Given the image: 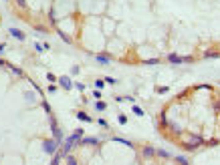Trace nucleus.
Returning <instances> with one entry per match:
<instances>
[{
    "label": "nucleus",
    "instance_id": "obj_22",
    "mask_svg": "<svg viewBox=\"0 0 220 165\" xmlns=\"http://www.w3.org/2000/svg\"><path fill=\"white\" fill-rule=\"evenodd\" d=\"M119 123H121V125H125V123H127V119H125V115H119Z\"/></svg>",
    "mask_w": 220,
    "mask_h": 165
},
{
    "label": "nucleus",
    "instance_id": "obj_4",
    "mask_svg": "<svg viewBox=\"0 0 220 165\" xmlns=\"http://www.w3.org/2000/svg\"><path fill=\"white\" fill-rule=\"evenodd\" d=\"M53 135H55V141L61 145V143H63V131H61L59 127H55V129H53Z\"/></svg>",
    "mask_w": 220,
    "mask_h": 165
},
{
    "label": "nucleus",
    "instance_id": "obj_3",
    "mask_svg": "<svg viewBox=\"0 0 220 165\" xmlns=\"http://www.w3.org/2000/svg\"><path fill=\"white\" fill-rule=\"evenodd\" d=\"M59 85L65 89V91H71V89H73V81H71L69 77H61L59 79Z\"/></svg>",
    "mask_w": 220,
    "mask_h": 165
},
{
    "label": "nucleus",
    "instance_id": "obj_2",
    "mask_svg": "<svg viewBox=\"0 0 220 165\" xmlns=\"http://www.w3.org/2000/svg\"><path fill=\"white\" fill-rule=\"evenodd\" d=\"M202 143H204V141H202V137H192V139H190V143H186L184 147H186L188 151H194L196 147H200Z\"/></svg>",
    "mask_w": 220,
    "mask_h": 165
},
{
    "label": "nucleus",
    "instance_id": "obj_14",
    "mask_svg": "<svg viewBox=\"0 0 220 165\" xmlns=\"http://www.w3.org/2000/svg\"><path fill=\"white\" fill-rule=\"evenodd\" d=\"M65 159H67V165H77V159H75L73 155H67Z\"/></svg>",
    "mask_w": 220,
    "mask_h": 165
},
{
    "label": "nucleus",
    "instance_id": "obj_25",
    "mask_svg": "<svg viewBox=\"0 0 220 165\" xmlns=\"http://www.w3.org/2000/svg\"><path fill=\"white\" fill-rule=\"evenodd\" d=\"M105 82H109V85H115V79H111V77H107V79H105Z\"/></svg>",
    "mask_w": 220,
    "mask_h": 165
},
{
    "label": "nucleus",
    "instance_id": "obj_12",
    "mask_svg": "<svg viewBox=\"0 0 220 165\" xmlns=\"http://www.w3.org/2000/svg\"><path fill=\"white\" fill-rule=\"evenodd\" d=\"M95 109H97V111H105V109H107V105H105L103 101H97V103H95Z\"/></svg>",
    "mask_w": 220,
    "mask_h": 165
},
{
    "label": "nucleus",
    "instance_id": "obj_24",
    "mask_svg": "<svg viewBox=\"0 0 220 165\" xmlns=\"http://www.w3.org/2000/svg\"><path fill=\"white\" fill-rule=\"evenodd\" d=\"M157 63V58H150V61H146V64H156Z\"/></svg>",
    "mask_w": 220,
    "mask_h": 165
},
{
    "label": "nucleus",
    "instance_id": "obj_7",
    "mask_svg": "<svg viewBox=\"0 0 220 165\" xmlns=\"http://www.w3.org/2000/svg\"><path fill=\"white\" fill-rule=\"evenodd\" d=\"M81 143H83V145H99V139L97 137H87V139H83Z\"/></svg>",
    "mask_w": 220,
    "mask_h": 165
},
{
    "label": "nucleus",
    "instance_id": "obj_9",
    "mask_svg": "<svg viewBox=\"0 0 220 165\" xmlns=\"http://www.w3.org/2000/svg\"><path fill=\"white\" fill-rule=\"evenodd\" d=\"M77 119H81V121H87V123H91L93 119L87 115V113H83V111H77Z\"/></svg>",
    "mask_w": 220,
    "mask_h": 165
},
{
    "label": "nucleus",
    "instance_id": "obj_8",
    "mask_svg": "<svg viewBox=\"0 0 220 165\" xmlns=\"http://www.w3.org/2000/svg\"><path fill=\"white\" fill-rule=\"evenodd\" d=\"M95 58H97V61H99L101 64H109V63H111V58H109L107 54H97Z\"/></svg>",
    "mask_w": 220,
    "mask_h": 165
},
{
    "label": "nucleus",
    "instance_id": "obj_27",
    "mask_svg": "<svg viewBox=\"0 0 220 165\" xmlns=\"http://www.w3.org/2000/svg\"><path fill=\"white\" fill-rule=\"evenodd\" d=\"M0 64H4V61H2V58H0Z\"/></svg>",
    "mask_w": 220,
    "mask_h": 165
},
{
    "label": "nucleus",
    "instance_id": "obj_20",
    "mask_svg": "<svg viewBox=\"0 0 220 165\" xmlns=\"http://www.w3.org/2000/svg\"><path fill=\"white\" fill-rule=\"evenodd\" d=\"M16 4H18L20 8H26V0H16Z\"/></svg>",
    "mask_w": 220,
    "mask_h": 165
},
{
    "label": "nucleus",
    "instance_id": "obj_6",
    "mask_svg": "<svg viewBox=\"0 0 220 165\" xmlns=\"http://www.w3.org/2000/svg\"><path fill=\"white\" fill-rule=\"evenodd\" d=\"M10 34L14 36V38H18V40H25L26 36H25V32H20L18 28H10Z\"/></svg>",
    "mask_w": 220,
    "mask_h": 165
},
{
    "label": "nucleus",
    "instance_id": "obj_11",
    "mask_svg": "<svg viewBox=\"0 0 220 165\" xmlns=\"http://www.w3.org/2000/svg\"><path fill=\"white\" fill-rule=\"evenodd\" d=\"M218 57H220L218 50H206L204 53V58H218Z\"/></svg>",
    "mask_w": 220,
    "mask_h": 165
},
{
    "label": "nucleus",
    "instance_id": "obj_5",
    "mask_svg": "<svg viewBox=\"0 0 220 165\" xmlns=\"http://www.w3.org/2000/svg\"><path fill=\"white\" fill-rule=\"evenodd\" d=\"M168 61H170V63H174V64H180V63H184V57H180V54H170V57H168Z\"/></svg>",
    "mask_w": 220,
    "mask_h": 165
},
{
    "label": "nucleus",
    "instance_id": "obj_17",
    "mask_svg": "<svg viewBox=\"0 0 220 165\" xmlns=\"http://www.w3.org/2000/svg\"><path fill=\"white\" fill-rule=\"evenodd\" d=\"M133 113H135V115H139V117H142V115H143V109H142V107H133Z\"/></svg>",
    "mask_w": 220,
    "mask_h": 165
},
{
    "label": "nucleus",
    "instance_id": "obj_26",
    "mask_svg": "<svg viewBox=\"0 0 220 165\" xmlns=\"http://www.w3.org/2000/svg\"><path fill=\"white\" fill-rule=\"evenodd\" d=\"M93 97L95 99H101V91H93Z\"/></svg>",
    "mask_w": 220,
    "mask_h": 165
},
{
    "label": "nucleus",
    "instance_id": "obj_23",
    "mask_svg": "<svg viewBox=\"0 0 220 165\" xmlns=\"http://www.w3.org/2000/svg\"><path fill=\"white\" fill-rule=\"evenodd\" d=\"M97 123H99L101 127H107V121H105V119H97Z\"/></svg>",
    "mask_w": 220,
    "mask_h": 165
},
{
    "label": "nucleus",
    "instance_id": "obj_16",
    "mask_svg": "<svg viewBox=\"0 0 220 165\" xmlns=\"http://www.w3.org/2000/svg\"><path fill=\"white\" fill-rule=\"evenodd\" d=\"M59 36H61V38L65 40V42H71V38H69L67 34H63V30H59Z\"/></svg>",
    "mask_w": 220,
    "mask_h": 165
},
{
    "label": "nucleus",
    "instance_id": "obj_13",
    "mask_svg": "<svg viewBox=\"0 0 220 165\" xmlns=\"http://www.w3.org/2000/svg\"><path fill=\"white\" fill-rule=\"evenodd\" d=\"M156 153H157L160 157H164V159H170V153H168V151H164V149H157Z\"/></svg>",
    "mask_w": 220,
    "mask_h": 165
},
{
    "label": "nucleus",
    "instance_id": "obj_21",
    "mask_svg": "<svg viewBox=\"0 0 220 165\" xmlns=\"http://www.w3.org/2000/svg\"><path fill=\"white\" fill-rule=\"evenodd\" d=\"M103 85H105V81H95V87H97V89H101Z\"/></svg>",
    "mask_w": 220,
    "mask_h": 165
},
{
    "label": "nucleus",
    "instance_id": "obj_19",
    "mask_svg": "<svg viewBox=\"0 0 220 165\" xmlns=\"http://www.w3.org/2000/svg\"><path fill=\"white\" fill-rule=\"evenodd\" d=\"M176 161H178V163H180V165H188V161L184 159V157H176Z\"/></svg>",
    "mask_w": 220,
    "mask_h": 165
},
{
    "label": "nucleus",
    "instance_id": "obj_15",
    "mask_svg": "<svg viewBox=\"0 0 220 165\" xmlns=\"http://www.w3.org/2000/svg\"><path fill=\"white\" fill-rule=\"evenodd\" d=\"M73 87L77 89V91H85V85H83V82H75Z\"/></svg>",
    "mask_w": 220,
    "mask_h": 165
},
{
    "label": "nucleus",
    "instance_id": "obj_10",
    "mask_svg": "<svg viewBox=\"0 0 220 165\" xmlns=\"http://www.w3.org/2000/svg\"><path fill=\"white\" fill-rule=\"evenodd\" d=\"M142 153H143L146 157H152L154 153H156V149H154V147H150V145H146V147L142 149Z\"/></svg>",
    "mask_w": 220,
    "mask_h": 165
},
{
    "label": "nucleus",
    "instance_id": "obj_18",
    "mask_svg": "<svg viewBox=\"0 0 220 165\" xmlns=\"http://www.w3.org/2000/svg\"><path fill=\"white\" fill-rule=\"evenodd\" d=\"M10 68H12V73H14V75H18V77H20V75H22V71H20L18 67H10Z\"/></svg>",
    "mask_w": 220,
    "mask_h": 165
},
{
    "label": "nucleus",
    "instance_id": "obj_1",
    "mask_svg": "<svg viewBox=\"0 0 220 165\" xmlns=\"http://www.w3.org/2000/svg\"><path fill=\"white\" fill-rule=\"evenodd\" d=\"M43 149H44V153L53 155V153H57V149H59V143L55 139H47V141H43Z\"/></svg>",
    "mask_w": 220,
    "mask_h": 165
}]
</instances>
